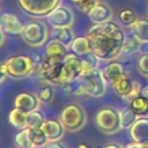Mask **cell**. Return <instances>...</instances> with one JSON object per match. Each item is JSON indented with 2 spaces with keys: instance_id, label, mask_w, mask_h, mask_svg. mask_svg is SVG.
<instances>
[{
  "instance_id": "4dcf8cb0",
  "label": "cell",
  "mask_w": 148,
  "mask_h": 148,
  "mask_svg": "<svg viewBox=\"0 0 148 148\" xmlns=\"http://www.w3.org/2000/svg\"><path fill=\"white\" fill-rule=\"evenodd\" d=\"M38 99L43 103H51L54 97V90L50 84H43L36 92Z\"/></svg>"
},
{
  "instance_id": "d4e9b609",
  "label": "cell",
  "mask_w": 148,
  "mask_h": 148,
  "mask_svg": "<svg viewBox=\"0 0 148 148\" xmlns=\"http://www.w3.org/2000/svg\"><path fill=\"white\" fill-rule=\"evenodd\" d=\"M44 121L45 118L39 110H35L27 113V127L29 128H40Z\"/></svg>"
},
{
  "instance_id": "cb8c5ba5",
  "label": "cell",
  "mask_w": 148,
  "mask_h": 148,
  "mask_svg": "<svg viewBox=\"0 0 148 148\" xmlns=\"http://www.w3.org/2000/svg\"><path fill=\"white\" fill-rule=\"evenodd\" d=\"M15 145L18 148H32L31 143V128H22L15 135Z\"/></svg>"
},
{
  "instance_id": "5b68a950",
  "label": "cell",
  "mask_w": 148,
  "mask_h": 148,
  "mask_svg": "<svg viewBox=\"0 0 148 148\" xmlns=\"http://www.w3.org/2000/svg\"><path fill=\"white\" fill-rule=\"evenodd\" d=\"M59 120L69 132H77L86 125L87 116L84 110L79 104L69 103L62 109Z\"/></svg>"
},
{
  "instance_id": "7a4b0ae2",
  "label": "cell",
  "mask_w": 148,
  "mask_h": 148,
  "mask_svg": "<svg viewBox=\"0 0 148 148\" xmlns=\"http://www.w3.org/2000/svg\"><path fill=\"white\" fill-rule=\"evenodd\" d=\"M62 87L74 95H87L98 98L106 91V81L103 77L102 71L96 68L90 72L82 73L76 81L66 83Z\"/></svg>"
},
{
  "instance_id": "e0dca14e",
  "label": "cell",
  "mask_w": 148,
  "mask_h": 148,
  "mask_svg": "<svg viewBox=\"0 0 148 148\" xmlns=\"http://www.w3.org/2000/svg\"><path fill=\"white\" fill-rule=\"evenodd\" d=\"M24 25L14 14H2V31L9 35H21Z\"/></svg>"
},
{
  "instance_id": "7c38bea8",
  "label": "cell",
  "mask_w": 148,
  "mask_h": 148,
  "mask_svg": "<svg viewBox=\"0 0 148 148\" xmlns=\"http://www.w3.org/2000/svg\"><path fill=\"white\" fill-rule=\"evenodd\" d=\"M67 46L58 39H52L46 43L44 51V59L51 61H62L67 54Z\"/></svg>"
},
{
  "instance_id": "6da1fadb",
  "label": "cell",
  "mask_w": 148,
  "mask_h": 148,
  "mask_svg": "<svg viewBox=\"0 0 148 148\" xmlns=\"http://www.w3.org/2000/svg\"><path fill=\"white\" fill-rule=\"evenodd\" d=\"M91 52L99 59L111 61L123 50L126 36L120 25L113 21L94 24L87 32Z\"/></svg>"
},
{
  "instance_id": "1f68e13d",
  "label": "cell",
  "mask_w": 148,
  "mask_h": 148,
  "mask_svg": "<svg viewBox=\"0 0 148 148\" xmlns=\"http://www.w3.org/2000/svg\"><path fill=\"white\" fill-rule=\"evenodd\" d=\"M73 5H75V7H77V9L84 14H89L90 10L95 7V5L98 2V0H69Z\"/></svg>"
},
{
  "instance_id": "8992f818",
  "label": "cell",
  "mask_w": 148,
  "mask_h": 148,
  "mask_svg": "<svg viewBox=\"0 0 148 148\" xmlns=\"http://www.w3.org/2000/svg\"><path fill=\"white\" fill-rule=\"evenodd\" d=\"M25 44L38 47L47 42L49 37V29L47 25L42 21H31L24 25L22 34H21Z\"/></svg>"
},
{
  "instance_id": "ba28073f",
  "label": "cell",
  "mask_w": 148,
  "mask_h": 148,
  "mask_svg": "<svg viewBox=\"0 0 148 148\" xmlns=\"http://www.w3.org/2000/svg\"><path fill=\"white\" fill-rule=\"evenodd\" d=\"M82 73L83 71L81 57L73 52L67 53L62 60V86L76 81Z\"/></svg>"
},
{
  "instance_id": "d6986e66",
  "label": "cell",
  "mask_w": 148,
  "mask_h": 148,
  "mask_svg": "<svg viewBox=\"0 0 148 148\" xmlns=\"http://www.w3.org/2000/svg\"><path fill=\"white\" fill-rule=\"evenodd\" d=\"M71 50L73 53H75L76 56L79 57H83L88 53L91 52V49H90V43H89V39L88 37L86 36H77V37H74L72 44H71Z\"/></svg>"
},
{
  "instance_id": "8fae6325",
  "label": "cell",
  "mask_w": 148,
  "mask_h": 148,
  "mask_svg": "<svg viewBox=\"0 0 148 148\" xmlns=\"http://www.w3.org/2000/svg\"><path fill=\"white\" fill-rule=\"evenodd\" d=\"M128 133L132 141L140 145L148 143V117H138L135 123L130 127Z\"/></svg>"
},
{
  "instance_id": "4316f807",
  "label": "cell",
  "mask_w": 148,
  "mask_h": 148,
  "mask_svg": "<svg viewBox=\"0 0 148 148\" xmlns=\"http://www.w3.org/2000/svg\"><path fill=\"white\" fill-rule=\"evenodd\" d=\"M140 43L141 42L136 37H134V36L126 37L120 54H123V56H131V54L138 52L139 51V47H140Z\"/></svg>"
},
{
  "instance_id": "ab89813d",
  "label": "cell",
  "mask_w": 148,
  "mask_h": 148,
  "mask_svg": "<svg viewBox=\"0 0 148 148\" xmlns=\"http://www.w3.org/2000/svg\"><path fill=\"white\" fill-rule=\"evenodd\" d=\"M3 40H5V32L2 31V29H0V46L2 45Z\"/></svg>"
},
{
  "instance_id": "83f0119b",
  "label": "cell",
  "mask_w": 148,
  "mask_h": 148,
  "mask_svg": "<svg viewBox=\"0 0 148 148\" xmlns=\"http://www.w3.org/2000/svg\"><path fill=\"white\" fill-rule=\"evenodd\" d=\"M49 142L45 133L42 128H31V143L32 148H40L45 147V145Z\"/></svg>"
},
{
  "instance_id": "9a60e30c",
  "label": "cell",
  "mask_w": 148,
  "mask_h": 148,
  "mask_svg": "<svg viewBox=\"0 0 148 148\" xmlns=\"http://www.w3.org/2000/svg\"><path fill=\"white\" fill-rule=\"evenodd\" d=\"M45 133L49 141H59L64 135V125L60 120L57 119H47L40 127Z\"/></svg>"
},
{
  "instance_id": "7402d4cb",
  "label": "cell",
  "mask_w": 148,
  "mask_h": 148,
  "mask_svg": "<svg viewBox=\"0 0 148 148\" xmlns=\"http://www.w3.org/2000/svg\"><path fill=\"white\" fill-rule=\"evenodd\" d=\"M8 120L16 128L22 130L27 127V113L17 108H14L13 110H10L8 114Z\"/></svg>"
},
{
  "instance_id": "44dd1931",
  "label": "cell",
  "mask_w": 148,
  "mask_h": 148,
  "mask_svg": "<svg viewBox=\"0 0 148 148\" xmlns=\"http://www.w3.org/2000/svg\"><path fill=\"white\" fill-rule=\"evenodd\" d=\"M131 29L133 36L140 42H148V18H138Z\"/></svg>"
},
{
  "instance_id": "836d02e7",
  "label": "cell",
  "mask_w": 148,
  "mask_h": 148,
  "mask_svg": "<svg viewBox=\"0 0 148 148\" xmlns=\"http://www.w3.org/2000/svg\"><path fill=\"white\" fill-rule=\"evenodd\" d=\"M44 148H66V147L59 141H49Z\"/></svg>"
},
{
  "instance_id": "52a82bcc",
  "label": "cell",
  "mask_w": 148,
  "mask_h": 148,
  "mask_svg": "<svg viewBox=\"0 0 148 148\" xmlns=\"http://www.w3.org/2000/svg\"><path fill=\"white\" fill-rule=\"evenodd\" d=\"M21 9L30 16L46 17L60 2V0H17Z\"/></svg>"
},
{
  "instance_id": "ac0fdd59",
  "label": "cell",
  "mask_w": 148,
  "mask_h": 148,
  "mask_svg": "<svg viewBox=\"0 0 148 148\" xmlns=\"http://www.w3.org/2000/svg\"><path fill=\"white\" fill-rule=\"evenodd\" d=\"M133 84H134V80H131L128 77V75L125 74L119 80H117L112 84V87H113L114 92L120 98L130 101V97H131V94H132V90H133Z\"/></svg>"
},
{
  "instance_id": "3957f363",
  "label": "cell",
  "mask_w": 148,
  "mask_h": 148,
  "mask_svg": "<svg viewBox=\"0 0 148 148\" xmlns=\"http://www.w3.org/2000/svg\"><path fill=\"white\" fill-rule=\"evenodd\" d=\"M6 74L9 79L13 80H22L32 74L35 71V62L34 60L23 54L12 56L3 62Z\"/></svg>"
},
{
  "instance_id": "484cf974",
  "label": "cell",
  "mask_w": 148,
  "mask_h": 148,
  "mask_svg": "<svg viewBox=\"0 0 148 148\" xmlns=\"http://www.w3.org/2000/svg\"><path fill=\"white\" fill-rule=\"evenodd\" d=\"M120 113V123H121V128H126L130 130V127L135 123V120L138 119V116L128 108H125L123 110L119 111Z\"/></svg>"
},
{
  "instance_id": "f1b7e54d",
  "label": "cell",
  "mask_w": 148,
  "mask_h": 148,
  "mask_svg": "<svg viewBox=\"0 0 148 148\" xmlns=\"http://www.w3.org/2000/svg\"><path fill=\"white\" fill-rule=\"evenodd\" d=\"M81 60H82V71H83V73L90 72L92 69L98 68V61H99V59L92 52H90V53L81 57Z\"/></svg>"
},
{
  "instance_id": "b9f144b4",
  "label": "cell",
  "mask_w": 148,
  "mask_h": 148,
  "mask_svg": "<svg viewBox=\"0 0 148 148\" xmlns=\"http://www.w3.org/2000/svg\"><path fill=\"white\" fill-rule=\"evenodd\" d=\"M2 28V15L0 14V29Z\"/></svg>"
},
{
  "instance_id": "f546056e",
  "label": "cell",
  "mask_w": 148,
  "mask_h": 148,
  "mask_svg": "<svg viewBox=\"0 0 148 148\" xmlns=\"http://www.w3.org/2000/svg\"><path fill=\"white\" fill-rule=\"evenodd\" d=\"M118 20L121 24H124L126 27H132L135 23V21L138 20V16L132 9L126 8V9H123V10L119 12Z\"/></svg>"
},
{
  "instance_id": "9c48e42d",
  "label": "cell",
  "mask_w": 148,
  "mask_h": 148,
  "mask_svg": "<svg viewBox=\"0 0 148 148\" xmlns=\"http://www.w3.org/2000/svg\"><path fill=\"white\" fill-rule=\"evenodd\" d=\"M38 73L46 82L62 86V61H51L43 59L38 68Z\"/></svg>"
},
{
  "instance_id": "d590c367",
  "label": "cell",
  "mask_w": 148,
  "mask_h": 148,
  "mask_svg": "<svg viewBox=\"0 0 148 148\" xmlns=\"http://www.w3.org/2000/svg\"><path fill=\"white\" fill-rule=\"evenodd\" d=\"M6 77H8V76H7V74H6L5 66H3V64H0V84L3 82V80H5Z\"/></svg>"
},
{
  "instance_id": "5bb4252c",
  "label": "cell",
  "mask_w": 148,
  "mask_h": 148,
  "mask_svg": "<svg viewBox=\"0 0 148 148\" xmlns=\"http://www.w3.org/2000/svg\"><path fill=\"white\" fill-rule=\"evenodd\" d=\"M112 9L104 2L98 1L95 7L90 10V13L88 14L90 21L94 24H98V23H104L108 21H111L112 18Z\"/></svg>"
},
{
  "instance_id": "7bdbcfd3",
  "label": "cell",
  "mask_w": 148,
  "mask_h": 148,
  "mask_svg": "<svg viewBox=\"0 0 148 148\" xmlns=\"http://www.w3.org/2000/svg\"><path fill=\"white\" fill-rule=\"evenodd\" d=\"M142 148H148V143H146V145H142Z\"/></svg>"
},
{
  "instance_id": "e575fe53",
  "label": "cell",
  "mask_w": 148,
  "mask_h": 148,
  "mask_svg": "<svg viewBox=\"0 0 148 148\" xmlns=\"http://www.w3.org/2000/svg\"><path fill=\"white\" fill-rule=\"evenodd\" d=\"M139 52H140L141 54H146V53H148V42H141V43H140Z\"/></svg>"
},
{
  "instance_id": "ffe728a7",
  "label": "cell",
  "mask_w": 148,
  "mask_h": 148,
  "mask_svg": "<svg viewBox=\"0 0 148 148\" xmlns=\"http://www.w3.org/2000/svg\"><path fill=\"white\" fill-rule=\"evenodd\" d=\"M128 106L138 117H143L148 114V98L143 97L142 95L130 99Z\"/></svg>"
},
{
  "instance_id": "2e32d148",
  "label": "cell",
  "mask_w": 148,
  "mask_h": 148,
  "mask_svg": "<svg viewBox=\"0 0 148 148\" xmlns=\"http://www.w3.org/2000/svg\"><path fill=\"white\" fill-rule=\"evenodd\" d=\"M102 71L103 77L106 81V83L113 84L117 80H119L121 76H124L126 74L124 66L118 62V61H109Z\"/></svg>"
},
{
  "instance_id": "f35d334b",
  "label": "cell",
  "mask_w": 148,
  "mask_h": 148,
  "mask_svg": "<svg viewBox=\"0 0 148 148\" xmlns=\"http://www.w3.org/2000/svg\"><path fill=\"white\" fill-rule=\"evenodd\" d=\"M141 95H142L143 97L148 98V84H147V86H145V87H142V90H141Z\"/></svg>"
},
{
  "instance_id": "8d00e7d4",
  "label": "cell",
  "mask_w": 148,
  "mask_h": 148,
  "mask_svg": "<svg viewBox=\"0 0 148 148\" xmlns=\"http://www.w3.org/2000/svg\"><path fill=\"white\" fill-rule=\"evenodd\" d=\"M124 148H142V145H140V143H136V142L132 141L131 143H127Z\"/></svg>"
},
{
  "instance_id": "4fadbf2b",
  "label": "cell",
  "mask_w": 148,
  "mask_h": 148,
  "mask_svg": "<svg viewBox=\"0 0 148 148\" xmlns=\"http://www.w3.org/2000/svg\"><path fill=\"white\" fill-rule=\"evenodd\" d=\"M39 99L36 94L31 92H20L16 95L14 99V108H17L25 113H29L31 111L38 110L39 106Z\"/></svg>"
},
{
  "instance_id": "30bf717a",
  "label": "cell",
  "mask_w": 148,
  "mask_h": 148,
  "mask_svg": "<svg viewBox=\"0 0 148 148\" xmlns=\"http://www.w3.org/2000/svg\"><path fill=\"white\" fill-rule=\"evenodd\" d=\"M46 20L52 28H71L74 23V14L71 8L58 5L46 16Z\"/></svg>"
},
{
  "instance_id": "603a6c76",
  "label": "cell",
  "mask_w": 148,
  "mask_h": 148,
  "mask_svg": "<svg viewBox=\"0 0 148 148\" xmlns=\"http://www.w3.org/2000/svg\"><path fill=\"white\" fill-rule=\"evenodd\" d=\"M52 36L54 39H58L61 43H64L67 47L71 46V44L74 39V36H73L71 28H53Z\"/></svg>"
},
{
  "instance_id": "60d3db41",
  "label": "cell",
  "mask_w": 148,
  "mask_h": 148,
  "mask_svg": "<svg viewBox=\"0 0 148 148\" xmlns=\"http://www.w3.org/2000/svg\"><path fill=\"white\" fill-rule=\"evenodd\" d=\"M76 148H88V146H86L84 143H80V145H77Z\"/></svg>"
},
{
  "instance_id": "ee69618b",
  "label": "cell",
  "mask_w": 148,
  "mask_h": 148,
  "mask_svg": "<svg viewBox=\"0 0 148 148\" xmlns=\"http://www.w3.org/2000/svg\"><path fill=\"white\" fill-rule=\"evenodd\" d=\"M146 13H147V15H148V3H147V6H146Z\"/></svg>"
},
{
  "instance_id": "277c9868",
  "label": "cell",
  "mask_w": 148,
  "mask_h": 148,
  "mask_svg": "<svg viewBox=\"0 0 148 148\" xmlns=\"http://www.w3.org/2000/svg\"><path fill=\"white\" fill-rule=\"evenodd\" d=\"M95 124L102 133L108 135L114 134L121 128L120 113L117 109L111 106L102 108L95 116Z\"/></svg>"
},
{
  "instance_id": "d6a6232c",
  "label": "cell",
  "mask_w": 148,
  "mask_h": 148,
  "mask_svg": "<svg viewBox=\"0 0 148 148\" xmlns=\"http://www.w3.org/2000/svg\"><path fill=\"white\" fill-rule=\"evenodd\" d=\"M138 71L142 76L148 77V53L141 54L139 57V59H138Z\"/></svg>"
},
{
  "instance_id": "74e56055",
  "label": "cell",
  "mask_w": 148,
  "mask_h": 148,
  "mask_svg": "<svg viewBox=\"0 0 148 148\" xmlns=\"http://www.w3.org/2000/svg\"><path fill=\"white\" fill-rule=\"evenodd\" d=\"M103 148H124L121 145H119V143H114V142H110V143H108V145H105V146H103Z\"/></svg>"
}]
</instances>
